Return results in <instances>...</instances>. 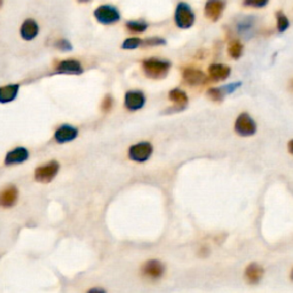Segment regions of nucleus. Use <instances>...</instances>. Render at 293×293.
Segmentation results:
<instances>
[{
	"instance_id": "f257e3e1",
	"label": "nucleus",
	"mask_w": 293,
	"mask_h": 293,
	"mask_svg": "<svg viewBox=\"0 0 293 293\" xmlns=\"http://www.w3.org/2000/svg\"><path fill=\"white\" fill-rule=\"evenodd\" d=\"M142 69L148 78L163 79L169 74L171 63L169 61L160 60V58L151 57L142 62Z\"/></svg>"
},
{
	"instance_id": "f03ea898",
	"label": "nucleus",
	"mask_w": 293,
	"mask_h": 293,
	"mask_svg": "<svg viewBox=\"0 0 293 293\" xmlns=\"http://www.w3.org/2000/svg\"><path fill=\"white\" fill-rule=\"evenodd\" d=\"M175 24L180 29H189L195 23V14L191 7L186 3H179L174 14Z\"/></svg>"
},
{
	"instance_id": "7ed1b4c3",
	"label": "nucleus",
	"mask_w": 293,
	"mask_h": 293,
	"mask_svg": "<svg viewBox=\"0 0 293 293\" xmlns=\"http://www.w3.org/2000/svg\"><path fill=\"white\" fill-rule=\"evenodd\" d=\"M154 152V147L150 142L142 141L133 144L128 149V157L135 163H146Z\"/></svg>"
},
{
	"instance_id": "20e7f679",
	"label": "nucleus",
	"mask_w": 293,
	"mask_h": 293,
	"mask_svg": "<svg viewBox=\"0 0 293 293\" xmlns=\"http://www.w3.org/2000/svg\"><path fill=\"white\" fill-rule=\"evenodd\" d=\"M94 17H95L99 23L110 25L115 24L120 20V13L116 7L111 5H102L99 6L94 11Z\"/></svg>"
},
{
	"instance_id": "39448f33",
	"label": "nucleus",
	"mask_w": 293,
	"mask_h": 293,
	"mask_svg": "<svg viewBox=\"0 0 293 293\" xmlns=\"http://www.w3.org/2000/svg\"><path fill=\"white\" fill-rule=\"evenodd\" d=\"M235 132L240 135V137H252L256 133V124L254 119L252 117L246 114V112H243L240 116L237 117V119L235 121Z\"/></svg>"
},
{
	"instance_id": "423d86ee",
	"label": "nucleus",
	"mask_w": 293,
	"mask_h": 293,
	"mask_svg": "<svg viewBox=\"0 0 293 293\" xmlns=\"http://www.w3.org/2000/svg\"><path fill=\"white\" fill-rule=\"evenodd\" d=\"M58 170H60V164H58L56 160H51L46 164L38 166L35 171L36 181L42 183L53 181V179H55L58 173Z\"/></svg>"
},
{
	"instance_id": "0eeeda50",
	"label": "nucleus",
	"mask_w": 293,
	"mask_h": 293,
	"mask_svg": "<svg viewBox=\"0 0 293 293\" xmlns=\"http://www.w3.org/2000/svg\"><path fill=\"white\" fill-rule=\"evenodd\" d=\"M165 265L160 260L150 259L147 260L142 266V274L144 277L149 279H159L165 274Z\"/></svg>"
},
{
	"instance_id": "6e6552de",
	"label": "nucleus",
	"mask_w": 293,
	"mask_h": 293,
	"mask_svg": "<svg viewBox=\"0 0 293 293\" xmlns=\"http://www.w3.org/2000/svg\"><path fill=\"white\" fill-rule=\"evenodd\" d=\"M54 71L57 75H82L84 69L79 61L75 60V58H68V60L57 62V64L54 68Z\"/></svg>"
},
{
	"instance_id": "1a4fd4ad",
	"label": "nucleus",
	"mask_w": 293,
	"mask_h": 293,
	"mask_svg": "<svg viewBox=\"0 0 293 293\" xmlns=\"http://www.w3.org/2000/svg\"><path fill=\"white\" fill-rule=\"evenodd\" d=\"M226 7L224 0H207L204 7V14L211 21H218Z\"/></svg>"
},
{
	"instance_id": "9d476101",
	"label": "nucleus",
	"mask_w": 293,
	"mask_h": 293,
	"mask_svg": "<svg viewBox=\"0 0 293 293\" xmlns=\"http://www.w3.org/2000/svg\"><path fill=\"white\" fill-rule=\"evenodd\" d=\"M146 103V96L141 91H128L125 94V107L129 111L142 109Z\"/></svg>"
},
{
	"instance_id": "9b49d317",
	"label": "nucleus",
	"mask_w": 293,
	"mask_h": 293,
	"mask_svg": "<svg viewBox=\"0 0 293 293\" xmlns=\"http://www.w3.org/2000/svg\"><path fill=\"white\" fill-rule=\"evenodd\" d=\"M182 77L184 82L191 86H198V85H203L207 82V77L204 72L193 69V68H186L182 71Z\"/></svg>"
},
{
	"instance_id": "f8f14e48",
	"label": "nucleus",
	"mask_w": 293,
	"mask_h": 293,
	"mask_svg": "<svg viewBox=\"0 0 293 293\" xmlns=\"http://www.w3.org/2000/svg\"><path fill=\"white\" fill-rule=\"evenodd\" d=\"M78 135V129L71 125H62L55 131L54 139L57 143H67L75 140Z\"/></svg>"
},
{
	"instance_id": "ddd939ff",
	"label": "nucleus",
	"mask_w": 293,
	"mask_h": 293,
	"mask_svg": "<svg viewBox=\"0 0 293 293\" xmlns=\"http://www.w3.org/2000/svg\"><path fill=\"white\" fill-rule=\"evenodd\" d=\"M264 274L265 270L263 266L256 263H252L245 268L244 277L247 283L251 284V285H255V284H259L261 282Z\"/></svg>"
},
{
	"instance_id": "4468645a",
	"label": "nucleus",
	"mask_w": 293,
	"mask_h": 293,
	"mask_svg": "<svg viewBox=\"0 0 293 293\" xmlns=\"http://www.w3.org/2000/svg\"><path fill=\"white\" fill-rule=\"evenodd\" d=\"M17 197H19V191H17L16 187L14 186L6 187L5 189H3V190L0 191V206L4 207V209L12 207L13 205H15Z\"/></svg>"
},
{
	"instance_id": "2eb2a0df",
	"label": "nucleus",
	"mask_w": 293,
	"mask_h": 293,
	"mask_svg": "<svg viewBox=\"0 0 293 293\" xmlns=\"http://www.w3.org/2000/svg\"><path fill=\"white\" fill-rule=\"evenodd\" d=\"M29 158V151L23 147L15 148V149L11 150L5 157V164L6 165H16L22 164Z\"/></svg>"
},
{
	"instance_id": "dca6fc26",
	"label": "nucleus",
	"mask_w": 293,
	"mask_h": 293,
	"mask_svg": "<svg viewBox=\"0 0 293 293\" xmlns=\"http://www.w3.org/2000/svg\"><path fill=\"white\" fill-rule=\"evenodd\" d=\"M209 75L213 82H222L231 76V68L221 63H214L209 68Z\"/></svg>"
},
{
	"instance_id": "f3484780",
	"label": "nucleus",
	"mask_w": 293,
	"mask_h": 293,
	"mask_svg": "<svg viewBox=\"0 0 293 293\" xmlns=\"http://www.w3.org/2000/svg\"><path fill=\"white\" fill-rule=\"evenodd\" d=\"M39 32V26L37 24V22L32 19H28L23 22V24L21 25L20 34L21 37L24 40H32Z\"/></svg>"
},
{
	"instance_id": "a211bd4d",
	"label": "nucleus",
	"mask_w": 293,
	"mask_h": 293,
	"mask_svg": "<svg viewBox=\"0 0 293 293\" xmlns=\"http://www.w3.org/2000/svg\"><path fill=\"white\" fill-rule=\"evenodd\" d=\"M20 91L19 84L4 85L0 87V103H8L14 101Z\"/></svg>"
},
{
	"instance_id": "6ab92c4d",
	"label": "nucleus",
	"mask_w": 293,
	"mask_h": 293,
	"mask_svg": "<svg viewBox=\"0 0 293 293\" xmlns=\"http://www.w3.org/2000/svg\"><path fill=\"white\" fill-rule=\"evenodd\" d=\"M169 99L179 109H184L188 105V95L179 88H174L169 93Z\"/></svg>"
},
{
	"instance_id": "aec40b11",
	"label": "nucleus",
	"mask_w": 293,
	"mask_h": 293,
	"mask_svg": "<svg viewBox=\"0 0 293 293\" xmlns=\"http://www.w3.org/2000/svg\"><path fill=\"white\" fill-rule=\"evenodd\" d=\"M228 53L234 60L240 58L243 54V45L240 40H232L228 46Z\"/></svg>"
},
{
	"instance_id": "412c9836",
	"label": "nucleus",
	"mask_w": 293,
	"mask_h": 293,
	"mask_svg": "<svg viewBox=\"0 0 293 293\" xmlns=\"http://www.w3.org/2000/svg\"><path fill=\"white\" fill-rule=\"evenodd\" d=\"M126 28L134 34H141L147 30L148 24L144 21H129L126 23Z\"/></svg>"
},
{
	"instance_id": "4be33fe9",
	"label": "nucleus",
	"mask_w": 293,
	"mask_h": 293,
	"mask_svg": "<svg viewBox=\"0 0 293 293\" xmlns=\"http://www.w3.org/2000/svg\"><path fill=\"white\" fill-rule=\"evenodd\" d=\"M226 89L224 87H216V88H210L207 91V95L211 99L212 101L214 102H221L223 100V97L226 96Z\"/></svg>"
},
{
	"instance_id": "5701e85b",
	"label": "nucleus",
	"mask_w": 293,
	"mask_h": 293,
	"mask_svg": "<svg viewBox=\"0 0 293 293\" xmlns=\"http://www.w3.org/2000/svg\"><path fill=\"white\" fill-rule=\"evenodd\" d=\"M276 26L279 32H284L290 26V21H288L287 16L283 12L276 13Z\"/></svg>"
},
{
	"instance_id": "b1692460",
	"label": "nucleus",
	"mask_w": 293,
	"mask_h": 293,
	"mask_svg": "<svg viewBox=\"0 0 293 293\" xmlns=\"http://www.w3.org/2000/svg\"><path fill=\"white\" fill-rule=\"evenodd\" d=\"M140 46H142V39H140L138 37H131V38L125 40L123 45H121V48L123 49H135Z\"/></svg>"
},
{
	"instance_id": "393cba45",
	"label": "nucleus",
	"mask_w": 293,
	"mask_h": 293,
	"mask_svg": "<svg viewBox=\"0 0 293 293\" xmlns=\"http://www.w3.org/2000/svg\"><path fill=\"white\" fill-rule=\"evenodd\" d=\"M166 40L160 37H151L142 40V46H160V45H165Z\"/></svg>"
},
{
	"instance_id": "a878e982",
	"label": "nucleus",
	"mask_w": 293,
	"mask_h": 293,
	"mask_svg": "<svg viewBox=\"0 0 293 293\" xmlns=\"http://www.w3.org/2000/svg\"><path fill=\"white\" fill-rule=\"evenodd\" d=\"M55 47L57 49H60L62 52H69L72 49L71 44L69 43V40H67L64 38H61L55 42Z\"/></svg>"
},
{
	"instance_id": "bb28decb",
	"label": "nucleus",
	"mask_w": 293,
	"mask_h": 293,
	"mask_svg": "<svg viewBox=\"0 0 293 293\" xmlns=\"http://www.w3.org/2000/svg\"><path fill=\"white\" fill-rule=\"evenodd\" d=\"M269 0H244V5L247 7L261 8L267 5Z\"/></svg>"
},
{
	"instance_id": "cd10ccee",
	"label": "nucleus",
	"mask_w": 293,
	"mask_h": 293,
	"mask_svg": "<svg viewBox=\"0 0 293 293\" xmlns=\"http://www.w3.org/2000/svg\"><path fill=\"white\" fill-rule=\"evenodd\" d=\"M112 105H114V100H112V96L111 95H106L105 99H103L102 103H101V109L105 112L110 111L111 108H112Z\"/></svg>"
},
{
	"instance_id": "c85d7f7f",
	"label": "nucleus",
	"mask_w": 293,
	"mask_h": 293,
	"mask_svg": "<svg viewBox=\"0 0 293 293\" xmlns=\"http://www.w3.org/2000/svg\"><path fill=\"white\" fill-rule=\"evenodd\" d=\"M87 293H107V292L101 287H93Z\"/></svg>"
},
{
	"instance_id": "c756f323",
	"label": "nucleus",
	"mask_w": 293,
	"mask_h": 293,
	"mask_svg": "<svg viewBox=\"0 0 293 293\" xmlns=\"http://www.w3.org/2000/svg\"><path fill=\"white\" fill-rule=\"evenodd\" d=\"M287 149H288V152H290V154L293 156V139L291 140L290 142H288V144H287Z\"/></svg>"
},
{
	"instance_id": "7c9ffc66",
	"label": "nucleus",
	"mask_w": 293,
	"mask_h": 293,
	"mask_svg": "<svg viewBox=\"0 0 293 293\" xmlns=\"http://www.w3.org/2000/svg\"><path fill=\"white\" fill-rule=\"evenodd\" d=\"M78 2H80V3H87V2H89V0H78Z\"/></svg>"
},
{
	"instance_id": "2f4dec72",
	"label": "nucleus",
	"mask_w": 293,
	"mask_h": 293,
	"mask_svg": "<svg viewBox=\"0 0 293 293\" xmlns=\"http://www.w3.org/2000/svg\"><path fill=\"white\" fill-rule=\"evenodd\" d=\"M291 279H292V282H293V269H292V272H291Z\"/></svg>"
},
{
	"instance_id": "473e14b6",
	"label": "nucleus",
	"mask_w": 293,
	"mask_h": 293,
	"mask_svg": "<svg viewBox=\"0 0 293 293\" xmlns=\"http://www.w3.org/2000/svg\"><path fill=\"white\" fill-rule=\"evenodd\" d=\"M291 89L293 91V79H292V82H291Z\"/></svg>"
},
{
	"instance_id": "72a5a7b5",
	"label": "nucleus",
	"mask_w": 293,
	"mask_h": 293,
	"mask_svg": "<svg viewBox=\"0 0 293 293\" xmlns=\"http://www.w3.org/2000/svg\"><path fill=\"white\" fill-rule=\"evenodd\" d=\"M2 5H3V0H0V7H2Z\"/></svg>"
}]
</instances>
